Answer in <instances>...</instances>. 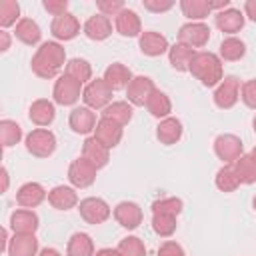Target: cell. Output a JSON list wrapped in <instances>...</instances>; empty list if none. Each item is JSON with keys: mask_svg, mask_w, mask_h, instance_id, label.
Instances as JSON below:
<instances>
[{"mask_svg": "<svg viewBox=\"0 0 256 256\" xmlns=\"http://www.w3.org/2000/svg\"><path fill=\"white\" fill-rule=\"evenodd\" d=\"M50 32L58 40H72V38H76L80 34V22H78V18L74 14L66 12L64 16H58V18L52 20Z\"/></svg>", "mask_w": 256, "mask_h": 256, "instance_id": "15", "label": "cell"}, {"mask_svg": "<svg viewBox=\"0 0 256 256\" xmlns=\"http://www.w3.org/2000/svg\"><path fill=\"white\" fill-rule=\"evenodd\" d=\"M94 138L104 144L108 150L118 146L120 140H122V126L116 124L114 120H108V118H100L96 128H94Z\"/></svg>", "mask_w": 256, "mask_h": 256, "instance_id": "14", "label": "cell"}, {"mask_svg": "<svg viewBox=\"0 0 256 256\" xmlns=\"http://www.w3.org/2000/svg\"><path fill=\"white\" fill-rule=\"evenodd\" d=\"M84 34H86L90 40H96V42L106 40V38L112 34V24H110L108 16H104V14H94V16H90V18L86 20V24H84Z\"/></svg>", "mask_w": 256, "mask_h": 256, "instance_id": "26", "label": "cell"}, {"mask_svg": "<svg viewBox=\"0 0 256 256\" xmlns=\"http://www.w3.org/2000/svg\"><path fill=\"white\" fill-rule=\"evenodd\" d=\"M64 62H66L64 48L58 42H44V44H40V48L32 56L30 66H32V72L38 78L50 80V78H54L62 70Z\"/></svg>", "mask_w": 256, "mask_h": 256, "instance_id": "1", "label": "cell"}, {"mask_svg": "<svg viewBox=\"0 0 256 256\" xmlns=\"http://www.w3.org/2000/svg\"><path fill=\"white\" fill-rule=\"evenodd\" d=\"M10 228L14 230V234H34L38 230V216H36V212L28 210V208L12 212Z\"/></svg>", "mask_w": 256, "mask_h": 256, "instance_id": "22", "label": "cell"}, {"mask_svg": "<svg viewBox=\"0 0 256 256\" xmlns=\"http://www.w3.org/2000/svg\"><path fill=\"white\" fill-rule=\"evenodd\" d=\"M94 242L88 234L76 232L70 236L68 246H66V256H94Z\"/></svg>", "mask_w": 256, "mask_h": 256, "instance_id": "30", "label": "cell"}, {"mask_svg": "<svg viewBox=\"0 0 256 256\" xmlns=\"http://www.w3.org/2000/svg\"><path fill=\"white\" fill-rule=\"evenodd\" d=\"M132 72L130 68H126L124 64L120 62H114L110 64L106 70H104V82L112 88V90H122V88H128L130 80H132Z\"/></svg>", "mask_w": 256, "mask_h": 256, "instance_id": "27", "label": "cell"}, {"mask_svg": "<svg viewBox=\"0 0 256 256\" xmlns=\"http://www.w3.org/2000/svg\"><path fill=\"white\" fill-rule=\"evenodd\" d=\"M214 182H216V188L222 190V192H234V190L242 184L240 178H238V174H236L234 164H226V166H222V168L216 172Z\"/></svg>", "mask_w": 256, "mask_h": 256, "instance_id": "34", "label": "cell"}, {"mask_svg": "<svg viewBox=\"0 0 256 256\" xmlns=\"http://www.w3.org/2000/svg\"><path fill=\"white\" fill-rule=\"evenodd\" d=\"M252 208L256 210V196H254V200H252Z\"/></svg>", "mask_w": 256, "mask_h": 256, "instance_id": "54", "label": "cell"}, {"mask_svg": "<svg viewBox=\"0 0 256 256\" xmlns=\"http://www.w3.org/2000/svg\"><path fill=\"white\" fill-rule=\"evenodd\" d=\"M252 128H254V132H256V116H254V120H252Z\"/></svg>", "mask_w": 256, "mask_h": 256, "instance_id": "53", "label": "cell"}, {"mask_svg": "<svg viewBox=\"0 0 256 256\" xmlns=\"http://www.w3.org/2000/svg\"><path fill=\"white\" fill-rule=\"evenodd\" d=\"M28 118L36 124V126H50L56 118V108L50 100L46 98H38L30 104V110H28Z\"/></svg>", "mask_w": 256, "mask_h": 256, "instance_id": "21", "label": "cell"}, {"mask_svg": "<svg viewBox=\"0 0 256 256\" xmlns=\"http://www.w3.org/2000/svg\"><path fill=\"white\" fill-rule=\"evenodd\" d=\"M44 198H46V190L38 182H26L16 192V202L22 208H36L44 202Z\"/></svg>", "mask_w": 256, "mask_h": 256, "instance_id": "19", "label": "cell"}, {"mask_svg": "<svg viewBox=\"0 0 256 256\" xmlns=\"http://www.w3.org/2000/svg\"><path fill=\"white\" fill-rule=\"evenodd\" d=\"M78 210H80L82 220L88 222V224H102L110 218V206L106 204V200L96 198V196L80 200Z\"/></svg>", "mask_w": 256, "mask_h": 256, "instance_id": "9", "label": "cell"}, {"mask_svg": "<svg viewBox=\"0 0 256 256\" xmlns=\"http://www.w3.org/2000/svg\"><path fill=\"white\" fill-rule=\"evenodd\" d=\"M98 10L104 16H118L124 10L122 0H98Z\"/></svg>", "mask_w": 256, "mask_h": 256, "instance_id": "43", "label": "cell"}, {"mask_svg": "<svg viewBox=\"0 0 256 256\" xmlns=\"http://www.w3.org/2000/svg\"><path fill=\"white\" fill-rule=\"evenodd\" d=\"M82 84L74 78H70L68 74H62L58 76L56 84H54V90H52V96H54V102L60 104V106H72L78 102L80 94H82Z\"/></svg>", "mask_w": 256, "mask_h": 256, "instance_id": "6", "label": "cell"}, {"mask_svg": "<svg viewBox=\"0 0 256 256\" xmlns=\"http://www.w3.org/2000/svg\"><path fill=\"white\" fill-rule=\"evenodd\" d=\"M242 150H244V144L234 134H220L214 140V152L224 164H234L242 156Z\"/></svg>", "mask_w": 256, "mask_h": 256, "instance_id": "8", "label": "cell"}, {"mask_svg": "<svg viewBox=\"0 0 256 256\" xmlns=\"http://www.w3.org/2000/svg\"><path fill=\"white\" fill-rule=\"evenodd\" d=\"M118 252L122 256H146V246L138 236H126L120 240Z\"/></svg>", "mask_w": 256, "mask_h": 256, "instance_id": "41", "label": "cell"}, {"mask_svg": "<svg viewBox=\"0 0 256 256\" xmlns=\"http://www.w3.org/2000/svg\"><path fill=\"white\" fill-rule=\"evenodd\" d=\"M94 256H122V254L118 252V248H102V250H98Z\"/></svg>", "mask_w": 256, "mask_h": 256, "instance_id": "49", "label": "cell"}, {"mask_svg": "<svg viewBox=\"0 0 256 256\" xmlns=\"http://www.w3.org/2000/svg\"><path fill=\"white\" fill-rule=\"evenodd\" d=\"M244 14H246L252 22H256V0H246V2H244Z\"/></svg>", "mask_w": 256, "mask_h": 256, "instance_id": "47", "label": "cell"}, {"mask_svg": "<svg viewBox=\"0 0 256 256\" xmlns=\"http://www.w3.org/2000/svg\"><path fill=\"white\" fill-rule=\"evenodd\" d=\"M240 98H242V102H244L248 108L256 110V78H252V80H248V82L242 84V88H240Z\"/></svg>", "mask_w": 256, "mask_h": 256, "instance_id": "42", "label": "cell"}, {"mask_svg": "<svg viewBox=\"0 0 256 256\" xmlns=\"http://www.w3.org/2000/svg\"><path fill=\"white\" fill-rule=\"evenodd\" d=\"M82 100L86 102L88 108L98 110V108H106L108 104H112V88L104 82V78H96L90 80L82 92Z\"/></svg>", "mask_w": 256, "mask_h": 256, "instance_id": "5", "label": "cell"}, {"mask_svg": "<svg viewBox=\"0 0 256 256\" xmlns=\"http://www.w3.org/2000/svg\"><path fill=\"white\" fill-rule=\"evenodd\" d=\"M236 174L242 184H254L256 182V158L252 154H242L234 162Z\"/></svg>", "mask_w": 256, "mask_h": 256, "instance_id": "35", "label": "cell"}, {"mask_svg": "<svg viewBox=\"0 0 256 256\" xmlns=\"http://www.w3.org/2000/svg\"><path fill=\"white\" fill-rule=\"evenodd\" d=\"M18 16H20V4L16 0H2L0 2V26L2 28L16 24Z\"/></svg>", "mask_w": 256, "mask_h": 256, "instance_id": "40", "label": "cell"}, {"mask_svg": "<svg viewBox=\"0 0 256 256\" xmlns=\"http://www.w3.org/2000/svg\"><path fill=\"white\" fill-rule=\"evenodd\" d=\"M180 10L190 20H204L212 12L208 0H182L180 2Z\"/></svg>", "mask_w": 256, "mask_h": 256, "instance_id": "36", "label": "cell"}, {"mask_svg": "<svg viewBox=\"0 0 256 256\" xmlns=\"http://www.w3.org/2000/svg\"><path fill=\"white\" fill-rule=\"evenodd\" d=\"M228 4H230V0H220V2H210V8H212V10H220V12H222V10H226V6H228Z\"/></svg>", "mask_w": 256, "mask_h": 256, "instance_id": "50", "label": "cell"}, {"mask_svg": "<svg viewBox=\"0 0 256 256\" xmlns=\"http://www.w3.org/2000/svg\"><path fill=\"white\" fill-rule=\"evenodd\" d=\"M8 256H36L38 240L34 234H14L8 242Z\"/></svg>", "mask_w": 256, "mask_h": 256, "instance_id": "24", "label": "cell"}, {"mask_svg": "<svg viewBox=\"0 0 256 256\" xmlns=\"http://www.w3.org/2000/svg\"><path fill=\"white\" fill-rule=\"evenodd\" d=\"M244 54H246V46H244V42L240 38L230 36V38L222 40V44H220V58L222 60L236 62V60L244 58Z\"/></svg>", "mask_w": 256, "mask_h": 256, "instance_id": "37", "label": "cell"}, {"mask_svg": "<svg viewBox=\"0 0 256 256\" xmlns=\"http://www.w3.org/2000/svg\"><path fill=\"white\" fill-rule=\"evenodd\" d=\"M114 26H116V32L120 36H126V38H134V36L142 34V24H140L138 14L134 10H128V8H124L114 18Z\"/></svg>", "mask_w": 256, "mask_h": 256, "instance_id": "20", "label": "cell"}, {"mask_svg": "<svg viewBox=\"0 0 256 256\" xmlns=\"http://www.w3.org/2000/svg\"><path fill=\"white\" fill-rule=\"evenodd\" d=\"M68 180L74 188H88L96 180V168L86 158H76L68 168Z\"/></svg>", "mask_w": 256, "mask_h": 256, "instance_id": "11", "label": "cell"}, {"mask_svg": "<svg viewBox=\"0 0 256 256\" xmlns=\"http://www.w3.org/2000/svg\"><path fill=\"white\" fill-rule=\"evenodd\" d=\"M26 150L36 158H48L56 150V136L46 128H36L26 136Z\"/></svg>", "mask_w": 256, "mask_h": 256, "instance_id": "4", "label": "cell"}, {"mask_svg": "<svg viewBox=\"0 0 256 256\" xmlns=\"http://www.w3.org/2000/svg\"><path fill=\"white\" fill-rule=\"evenodd\" d=\"M194 56H196L194 48H190V46H186V44H180V42H176V44L170 46V50H168V60H170L172 68L178 70V72H188Z\"/></svg>", "mask_w": 256, "mask_h": 256, "instance_id": "28", "label": "cell"}, {"mask_svg": "<svg viewBox=\"0 0 256 256\" xmlns=\"http://www.w3.org/2000/svg\"><path fill=\"white\" fill-rule=\"evenodd\" d=\"M174 6L172 0H144V8L150 12H166Z\"/></svg>", "mask_w": 256, "mask_h": 256, "instance_id": "46", "label": "cell"}, {"mask_svg": "<svg viewBox=\"0 0 256 256\" xmlns=\"http://www.w3.org/2000/svg\"><path fill=\"white\" fill-rule=\"evenodd\" d=\"M196 80H200L204 86H216L222 82L224 72H222V60L214 52H196L192 58L190 70H188Z\"/></svg>", "mask_w": 256, "mask_h": 256, "instance_id": "3", "label": "cell"}, {"mask_svg": "<svg viewBox=\"0 0 256 256\" xmlns=\"http://www.w3.org/2000/svg\"><path fill=\"white\" fill-rule=\"evenodd\" d=\"M154 90H156V86L148 76H134L126 88V96L132 106H146V102Z\"/></svg>", "mask_w": 256, "mask_h": 256, "instance_id": "12", "label": "cell"}, {"mask_svg": "<svg viewBox=\"0 0 256 256\" xmlns=\"http://www.w3.org/2000/svg\"><path fill=\"white\" fill-rule=\"evenodd\" d=\"M132 116H134L132 104H128V102H124V100L108 104V106L104 108V112H102V118L114 120V122L120 124V126H126V124L132 120Z\"/></svg>", "mask_w": 256, "mask_h": 256, "instance_id": "32", "label": "cell"}, {"mask_svg": "<svg viewBox=\"0 0 256 256\" xmlns=\"http://www.w3.org/2000/svg\"><path fill=\"white\" fill-rule=\"evenodd\" d=\"M44 8H46L54 18H58V16H64V14H66L68 2H66V0H44Z\"/></svg>", "mask_w": 256, "mask_h": 256, "instance_id": "44", "label": "cell"}, {"mask_svg": "<svg viewBox=\"0 0 256 256\" xmlns=\"http://www.w3.org/2000/svg\"><path fill=\"white\" fill-rule=\"evenodd\" d=\"M182 212V200L180 198H162V200H156L152 204V230L162 236V238H168L176 232V216Z\"/></svg>", "mask_w": 256, "mask_h": 256, "instance_id": "2", "label": "cell"}, {"mask_svg": "<svg viewBox=\"0 0 256 256\" xmlns=\"http://www.w3.org/2000/svg\"><path fill=\"white\" fill-rule=\"evenodd\" d=\"M20 138H22V128L14 120H2L0 122V142L4 148L18 144Z\"/></svg>", "mask_w": 256, "mask_h": 256, "instance_id": "39", "label": "cell"}, {"mask_svg": "<svg viewBox=\"0 0 256 256\" xmlns=\"http://www.w3.org/2000/svg\"><path fill=\"white\" fill-rule=\"evenodd\" d=\"M156 256H186V254H184V250H182L180 244L168 240V242H164V244L158 248V254H156Z\"/></svg>", "mask_w": 256, "mask_h": 256, "instance_id": "45", "label": "cell"}, {"mask_svg": "<svg viewBox=\"0 0 256 256\" xmlns=\"http://www.w3.org/2000/svg\"><path fill=\"white\" fill-rule=\"evenodd\" d=\"M240 80L236 76H226L222 78V82L218 84L216 92H214V104L220 110H230L238 98H240Z\"/></svg>", "mask_w": 256, "mask_h": 256, "instance_id": "7", "label": "cell"}, {"mask_svg": "<svg viewBox=\"0 0 256 256\" xmlns=\"http://www.w3.org/2000/svg\"><path fill=\"white\" fill-rule=\"evenodd\" d=\"M14 36H16L20 42H24V44L34 46V44H38V42H40L42 32H40V26H38L32 18H22V20L16 24Z\"/></svg>", "mask_w": 256, "mask_h": 256, "instance_id": "31", "label": "cell"}, {"mask_svg": "<svg viewBox=\"0 0 256 256\" xmlns=\"http://www.w3.org/2000/svg\"><path fill=\"white\" fill-rule=\"evenodd\" d=\"M68 124L70 128L76 132V134H90L94 132L96 128V114L92 112V108L88 106H78L70 112V118H68Z\"/></svg>", "mask_w": 256, "mask_h": 256, "instance_id": "16", "label": "cell"}, {"mask_svg": "<svg viewBox=\"0 0 256 256\" xmlns=\"http://www.w3.org/2000/svg\"><path fill=\"white\" fill-rule=\"evenodd\" d=\"M38 256H60V252L56 248H42Z\"/></svg>", "mask_w": 256, "mask_h": 256, "instance_id": "51", "label": "cell"}, {"mask_svg": "<svg viewBox=\"0 0 256 256\" xmlns=\"http://www.w3.org/2000/svg\"><path fill=\"white\" fill-rule=\"evenodd\" d=\"M48 202L56 210H70L78 204V194L70 186H54L48 192Z\"/></svg>", "mask_w": 256, "mask_h": 256, "instance_id": "25", "label": "cell"}, {"mask_svg": "<svg viewBox=\"0 0 256 256\" xmlns=\"http://www.w3.org/2000/svg\"><path fill=\"white\" fill-rule=\"evenodd\" d=\"M138 46H140V52L146 54V56H160L164 52L170 50L168 46V40L166 36H162L160 32H154V30H148V32H142L140 34V40H138Z\"/></svg>", "mask_w": 256, "mask_h": 256, "instance_id": "17", "label": "cell"}, {"mask_svg": "<svg viewBox=\"0 0 256 256\" xmlns=\"http://www.w3.org/2000/svg\"><path fill=\"white\" fill-rule=\"evenodd\" d=\"M250 154H252V156H254V158H256V146H254V150H252V152H250Z\"/></svg>", "mask_w": 256, "mask_h": 256, "instance_id": "55", "label": "cell"}, {"mask_svg": "<svg viewBox=\"0 0 256 256\" xmlns=\"http://www.w3.org/2000/svg\"><path fill=\"white\" fill-rule=\"evenodd\" d=\"M156 138L166 146L176 144L182 138V122L178 118H172V116L160 120V124L156 126Z\"/></svg>", "mask_w": 256, "mask_h": 256, "instance_id": "29", "label": "cell"}, {"mask_svg": "<svg viewBox=\"0 0 256 256\" xmlns=\"http://www.w3.org/2000/svg\"><path fill=\"white\" fill-rule=\"evenodd\" d=\"M146 108H148V112L154 116V118H168V114L172 112V102H170V98L164 94V92H160V90H154L152 92V96L148 98V102H146Z\"/></svg>", "mask_w": 256, "mask_h": 256, "instance_id": "33", "label": "cell"}, {"mask_svg": "<svg viewBox=\"0 0 256 256\" xmlns=\"http://www.w3.org/2000/svg\"><path fill=\"white\" fill-rule=\"evenodd\" d=\"M214 24L218 30H222L226 34H236L244 26V14L236 8H226L214 16Z\"/></svg>", "mask_w": 256, "mask_h": 256, "instance_id": "23", "label": "cell"}, {"mask_svg": "<svg viewBox=\"0 0 256 256\" xmlns=\"http://www.w3.org/2000/svg\"><path fill=\"white\" fill-rule=\"evenodd\" d=\"M8 48H10V38H8V32H4V30H2V32H0V50H2V52H6Z\"/></svg>", "mask_w": 256, "mask_h": 256, "instance_id": "48", "label": "cell"}, {"mask_svg": "<svg viewBox=\"0 0 256 256\" xmlns=\"http://www.w3.org/2000/svg\"><path fill=\"white\" fill-rule=\"evenodd\" d=\"M210 40V28L202 22H188L178 30V42L190 48H202Z\"/></svg>", "mask_w": 256, "mask_h": 256, "instance_id": "10", "label": "cell"}, {"mask_svg": "<svg viewBox=\"0 0 256 256\" xmlns=\"http://www.w3.org/2000/svg\"><path fill=\"white\" fill-rule=\"evenodd\" d=\"M2 180H4V184H2V190L6 192V188H8V172H6V168H2Z\"/></svg>", "mask_w": 256, "mask_h": 256, "instance_id": "52", "label": "cell"}, {"mask_svg": "<svg viewBox=\"0 0 256 256\" xmlns=\"http://www.w3.org/2000/svg\"><path fill=\"white\" fill-rule=\"evenodd\" d=\"M82 158H86L96 170H100V168H104V166L108 164L110 152H108V148H106L104 144H100V142L92 136V138H86L84 144H82Z\"/></svg>", "mask_w": 256, "mask_h": 256, "instance_id": "18", "label": "cell"}, {"mask_svg": "<svg viewBox=\"0 0 256 256\" xmlns=\"http://www.w3.org/2000/svg\"><path fill=\"white\" fill-rule=\"evenodd\" d=\"M64 74H68L70 78H74V80H78L80 84H84V82H88V80L92 78V66H90V62L84 60V58H72V60L66 64Z\"/></svg>", "mask_w": 256, "mask_h": 256, "instance_id": "38", "label": "cell"}, {"mask_svg": "<svg viewBox=\"0 0 256 256\" xmlns=\"http://www.w3.org/2000/svg\"><path fill=\"white\" fill-rule=\"evenodd\" d=\"M114 218H116V222L122 226V228H126V230H136L140 224H142V208L136 204V202H128V200H124V202H120V204H116V208H114Z\"/></svg>", "mask_w": 256, "mask_h": 256, "instance_id": "13", "label": "cell"}]
</instances>
